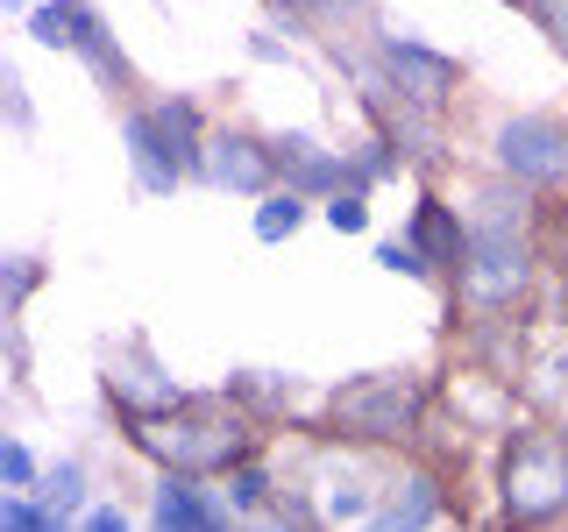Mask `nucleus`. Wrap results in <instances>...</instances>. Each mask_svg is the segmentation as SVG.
Masks as SVG:
<instances>
[{
	"instance_id": "f257e3e1",
	"label": "nucleus",
	"mask_w": 568,
	"mask_h": 532,
	"mask_svg": "<svg viewBox=\"0 0 568 532\" xmlns=\"http://www.w3.org/2000/svg\"><path fill=\"white\" fill-rule=\"evenodd\" d=\"M540 284V256L526 242V185L497 171L469 206V256L448 277V313L469 319H519Z\"/></svg>"
},
{
	"instance_id": "f03ea898",
	"label": "nucleus",
	"mask_w": 568,
	"mask_h": 532,
	"mask_svg": "<svg viewBox=\"0 0 568 532\" xmlns=\"http://www.w3.org/2000/svg\"><path fill=\"white\" fill-rule=\"evenodd\" d=\"M121 419V440L156 461V469H192V475H227L235 461L263 454V419L242 412L227 390H192L185 405L171 412H114Z\"/></svg>"
},
{
	"instance_id": "7ed1b4c3",
	"label": "nucleus",
	"mask_w": 568,
	"mask_h": 532,
	"mask_svg": "<svg viewBox=\"0 0 568 532\" xmlns=\"http://www.w3.org/2000/svg\"><path fill=\"white\" fill-rule=\"evenodd\" d=\"M426 412H434V390L413 369H363V377L334 383L320 405V440L334 448H419Z\"/></svg>"
},
{
	"instance_id": "20e7f679",
	"label": "nucleus",
	"mask_w": 568,
	"mask_h": 532,
	"mask_svg": "<svg viewBox=\"0 0 568 532\" xmlns=\"http://www.w3.org/2000/svg\"><path fill=\"white\" fill-rule=\"evenodd\" d=\"M497 519L505 525H561L568 519V426L519 419L497 448Z\"/></svg>"
},
{
	"instance_id": "39448f33",
	"label": "nucleus",
	"mask_w": 568,
	"mask_h": 532,
	"mask_svg": "<svg viewBox=\"0 0 568 532\" xmlns=\"http://www.w3.org/2000/svg\"><path fill=\"white\" fill-rule=\"evenodd\" d=\"M121 142H129L135 192L171 200L185 177H200L206 114H200V100H185V93H171V100H135L129 114H121Z\"/></svg>"
},
{
	"instance_id": "423d86ee",
	"label": "nucleus",
	"mask_w": 568,
	"mask_h": 532,
	"mask_svg": "<svg viewBox=\"0 0 568 532\" xmlns=\"http://www.w3.org/2000/svg\"><path fill=\"white\" fill-rule=\"evenodd\" d=\"M490 164L526 192H568V121L561 114H505L490 135Z\"/></svg>"
},
{
	"instance_id": "0eeeda50",
	"label": "nucleus",
	"mask_w": 568,
	"mask_h": 532,
	"mask_svg": "<svg viewBox=\"0 0 568 532\" xmlns=\"http://www.w3.org/2000/svg\"><path fill=\"white\" fill-rule=\"evenodd\" d=\"M440 405L455 412V426L469 440H505L511 426H519L526 390L511 383V377H497V369H484V362H462V369L440 377Z\"/></svg>"
},
{
	"instance_id": "6e6552de",
	"label": "nucleus",
	"mask_w": 568,
	"mask_h": 532,
	"mask_svg": "<svg viewBox=\"0 0 568 532\" xmlns=\"http://www.w3.org/2000/svg\"><path fill=\"white\" fill-rule=\"evenodd\" d=\"M150 525H156V532H227V525H242V504L227 497V483H221V475L156 469Z\"/></svg>"
},
{
	"instance_id": "1a4fd4ad",
	"label": "nucleus",
	"mask_w": 568,
	"mask_h": 532,
	"mask_svg": "<svg viewBox=\"0 0 568 532\" xmlns=\"http://www.w3.org/2000/svg\"><path fill=\"white\" fill-rule=\"evenodd\" d=\"M377 58L390 71V85H398L405 100H419V106H434V114H448L455 93H462V58H448V50H434V43H419L413 29H384L377 35Z\"/></svg>"
},
{
	"instance_id": "9d476101",
	"label": "nucleus",
	"mask_w": 568,
	"mask_h": 532,
	"mask_svg": "<svg viewBox=\"0 0 568 532\" xmlns=\"http://www.w3.org/2000/svg\"><path fill=\"white\" fill-rule=\"evenodd\" d=\"M200 185L235 192V200H263V192L277 185V150H271V135H256V129H206Z\"/></svg>"
},
{
	"instance_id": "9b49d317",
	"label": "nucleus",
	"mask_w": 568,
	"mask_h": 532,
	"mask_svg": "<svg viewBox=\"0 0 568 532\" xmlns=\"http://www.w3.org/2000/svg\"><path fill=\"white\" fill-rule=\"evenodd\" d=\"M100 383H106V405H114V412H171V405L192 398V390L156 362V348L142 341V334H129V341L106 355V377Z\"/></svg>"
},
{
	"instance_id": "f8f14e48",
	"label": "nucleus",
	"mask_w": 568,
	"mask_h": 532,
	"mask_svg": "<svg viewBox=\"0 0 568 532\" xmlns=\"http://www.w3.org/2000/svg\"><path fill=\"white\" fill-rule=\"evenodd\" d=\"M434 519H448V469H440L434 454H413V461H405V469L384 483L377 511H369V525H384V532H419V525H434Z\"/></svg>"
},
{
	"instance_id": "ddd939ff",
	"label": "nucleus",
	"mask_w": 568,
	"mask_h": 532,
	"mask_svg": "<svg viewBox=\"0 0 568 532\" xmlns=\"http://www.w3.org/2000/svg\"><path fill=\"white\" fill-rule=\"evenodd\" d=\"M271 150H277V185L306 192V200H334L342 192V150L313 142L306 129H277Z\"/></svg>"
},
{
	"instance_id": "4468645a",
	"label": "nucleus",
	"mask_w": 568,
	"mask_h": 532,
	"mask_svg": "<svg viewBox=\"0 0 568 532\" xmlns=\"http://www.w3.org/2000/svg\"><path fill=\"white\" fill-rule=\"evenodd\" d=\"M419 248H426V263H434V277L448 284L455 270H462V256H469V213L462 206H448L440 192H426V200L413 206V227H405Z\"/></svg>"
},
{
	"instance_id": "2eb2a0df",
	"label": "nucleus",
	"mask_w": 568,
	"mask_h": 532,
	"mask_svg": "<svg viewBox=\"0 0 568 532\" xmlns=\"http://www.w3.org/2000/svg\"><path fill=\"white\" fill-rule=\"evenodd\" d=\"M306 490H313V504H320V525H334V519H369V511H377V497H384L363 469H355V461H334V454L313 461Z\"/></svg>"
},
{
	"instance_id": "dca6fc26",
	"label": "nucleus",
	"mask_w": 568,
	"mask_h": 532,
	"mask_svg": "<svg viewBox=\"0 0 568 532\" xmlns=\"http://www.w3.org/2000/svg\"><path fill=\"white\" fill-rule=\"evenodd\" d=\"M85 71H93V85L100 93H114V100H129L135 93V64L121 58V43H114V29L100 22V8L85 0V22H79V50H71Z\"/></svg>"
},
{
	"instance_id": "f3484780",
	"label": "nucleus",
	"mask_w": 568,
	"mask_h": 532,
	"mask_svg": "<svg viewBox=\"0 0 568 532\" xmlns=\"http://www.w3.org/2000/svg\"><path fill=\"white\" fill-rule=\"evenodd\" d=\"M227 398L242 405V412H256L263 426H306L298 419V383L292 377H271V369H235V377H227Z\"/></svg>"
},
{
	"instance_id": "a211bd4d",
	"label": "nucleus",
	"mask_w": 568,
	"mask_h": 532,
	"mask_svg": "<svg viewBox=\"0 0 568 532\" xmlns=\"http://www.w3.org/2000/svg\"><path fill=\"white\" fill-rule=\"evenodd\" d=\"M306 213H313V200H306V192H292V185H271V192H263V200H256V242H292L298 235V227H306Z\"/></svg>"
},
{
	"instance_id": "6ab92c4d",
	"label": "nucleus",
	"mask_w": 568,
	"mask_h": 532,
	"mask_svg": "<svg viewBox=\"0 0 568 532\" xmlns=\"http://www.w3.org/2000/svg\"><path fill=\"white\" fill-rule=\"evenodd\" d=\"M79 22H85V0H36L29 8V35L43 50H64V58L79 50Z\"/></svg>"
},
{
	"instance_id": "aec40b11",
	"label": "nucleus",
	"mask_w": 568,
	"mask_h": 532,
	"mask_svg": "<svg viewBox=\"0 0 568 532\" xmlns=\"http://www.w3.org/2000/svg\"><path fill=\"white\" fill-rule=\"evenodd\" d=\"M221 483H227V497L242 504V519H263V511L277 504V483H284V475L263 469V454H248V461H235V469L221 475Z\"/></svg>"
},
{
	"instance_id": "412c9836",
	"label": "nucleus",
	"mask_w": 568,
	"mask_h": 532,
	"mask_svg": "<svg viewBox=\"0 0 568 532\" xmlns=\"http://www.w3.org/2000/svg\"><path fill=\"white\" fill-rule=\"evenodd\" d=\"M36 497H43V511L58 525H71V519H79V504H85V469H79V461H50V469L36 475Z\"/></svg>"
},
{
	"instance_id": "4be33fe9",
	"label": "nucleus",
	"mask_w": 568,
	"mask_h": 532,
	"mask_svg": "<svg viewBox=\"0 0 568 532\" xmlns=\"http://www.w3.org/2000/svg\"><path fill=\"white\" fill-rule=\"evenodd\" d=\"M36 284H43V263H36V256H8V263H0V319H22Z\"/></svg>"
},
{
	"instance_id": "5701e85b",
	"label": "nucleus",
	"mask_w": 568,
	"mask_h": 532,
	"mask_svg": "<svg viewBox=\"0 0 568 532\" xmlns=\"http://www.w3.org/2000/svg\"><path fill=\"white\" fill-rule=\"evenodd\" d=\"M0 525H8V532H58V519L43 511L36 490H8V497H0Z\"/></svg>"
},
{
	"instance_id": "b1692460",
	"label": "nucleus",
	"mask_w": 568,
	"mask_h": 532,
	"mask_svg": "<svg viewBox=\"0 0 568 532\" xmlns=\"http://www.w3.org/2000/svg\"><path fill=\"white\" fill-rule=\"evenodd\" d=\"M320 221H327L334 235H363L369 227V192H334V200H320Z\"/></svg>"
},
{
	"instance_id": "393cba45",
	"label": "nucleus",
	"mask_w": 568,
	"mask_h": 532,
	"mask_svg": "<svg viewBox=\"0 0 568 532\" xmlns=\"http://www.w3.org/2000/svg\"><path fill=\"white\" fill-rule=\"evenodd\" d=\"M519 8L532 14V29L547 35V50H555V58H568V0H519Z\"/></svg>"
},
{
	"instance_id": "a878e982",
	"label": "nucleus",
	"mask_w": 568,
	"mask_h": 532,
	"mask_svg": "<svg viewBox=\"0 0 568 532\" xmlns=\"http://www.w3.org/2000/svg\"><path fill=\"white\" fill-rule=\"evenodd\" d=\"M377 263L390 277H434V263H426V248L413 235H398V242H377Z\"/></svg>"
},
{
	"instance_id": "bb28decb",
	"label": "nucleus",
	"mask_w": 568,
	"mask_h": 532,
	"mask_svg": "<svg viewBox=\"0 0 568 532\" xmlns=\"http://www.w3.org/2000/svg\"><path fill=\"white\" fill-rule=\"evenodd\" d=\"M36 475H43V469H36V454L8 433V440H0V483H8V490H36Z\"/></svg>"
},
{
	"instance_id": "cd10ccee",
	"label": "nucleus",
	"mask_w": 568,
	"mask_h": 532,
	"mask_svg": "<svg viewBox=\"0 0 568 532\" xmlns=\"http://www.w3.org/2000/svg\"><path fill=\"white\" fill-rule=\"evenodd\" d=\"M0 106H8V129H14V135H29V129H36L29 93H22V71H14V64H0Z\"/></svg>"
},
{
	"instance_id": "c85d7f7f",
	"label": "nucleus",
	"mask_w": 568,
	"mask_h": 532,
	"mask_svg": "<svg viewBox=\"0 0 568 532\" xmlns=\"http://www.w3.org/2000/svg\"><path fill=\"white\" fill-rule=\"evenodd\" d=\"M263 8L284 22V35H306V29L320 22V8H327V0H263Z\"/></svg>"
},
{
	"instance_id": "c756f323",
	"label": "nucleus",
	"mask_w": 568,
	"mask_h": 532,
	"mask_svg": "<svg viewBox=\"0 0 568 532\" xmlns=\"http://www.w3.org/2000/svg\"><path fill=\"white\" fill-rule=\"evenodd\" d=\"M79 525H85V532H129V511H121V504H93Z\"/></svg>"
},
{
	"instance_id": "7c9ffc66",
	"label": "nucleus",
	"mask_w": 568,
	"mask_h": 532,
	"mask_svg": "<svg viewBox=\"0 0 568 532\" xmlns=\"http://www.w3.org/2000/svg\"><path fill=\"white\" fill-rule=\"evenodd\" d=\"M248 58H263V64H284L292 50L277 43V29H256V35H248Z\"/></svg>"
},
{
	"instance_id": "2f4dec72",
	"label": "nucleus",
	"mask_w": 568,
	"mask_h": 532,
	"mask_svg": "<svg viewBox=\"0 0 568 532\" xmlns=\"http://www.w3.org/2000/svg\"><path fill=\"white\" fill-rule=\"evenodd\" d=\"M36 8V0H8V14H29Z\"/></svg>"
}]
</instances>
